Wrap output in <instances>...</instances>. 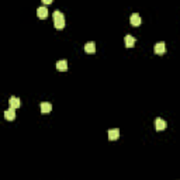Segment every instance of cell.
<instances>
[{"mask_svg": "<svg viewBox=\"0 0 180 180\" xmlns=\"http://www.w3.org/2000/svg\"><path fill=\"white\" fill-rule=\"evenodd\" d=\"M153 51H155V54H158V55H162V54H165L166 52V45L165 42H156L155 46H153Z\"/></svg>", "mask_w": 180, "mask_h": 180, "instance_id": "7a4b0ae2", "label": "cell"}, {"mask_svg": "<svg viewBox=\"0 0 180 180\" xmlns=\"http://www.w3.org/2000/svg\"><path fill=\"white\" fill-rule=\"evenodd\" d=\"M130 21H131V24L134 25V27H138V25H141V17L138 13H134V14H131V17H130Z\"/></svg>", "mask_w": 180, "mask_h": 180, "instance_id": "5b68a950", "label": "cell"}, {"mask_svg": "<svg viewBox=\"0 0 180 180\" xmlns=\"http://www.w3.org/2000/svg\"><path fill=\"white\" fill-rule=\"evenodd\" d=\"M120 137V130L114 128V130H108V139L110 141H116Z\"/></svg>", "mask_w": 180, "mask_h": 180, "instance_id": "52a82bcc", "label": "cell"}, {"mask_svg": "<svg viewBox=\"0 0 180 180\" xmlns=\"http://www.w3.org/2000/svg\"><path fill=\"white\" fill-rule=\"evenodd\" d=\"M155 128L158 131H162V130L166 128V121L163 118H156L155 120Z\"/></svg>", "mask_w": 180, "mask_h": 180, "instance_id": "8992f818", "label": "cell"}, {"mask_svg": "<svg viewBox=\"0 0 180 180\" xmlns=\"http://www.w3.org/2000/svg\"><path fill=\"white\" fill-rule=\"evenodd\" d=\"M55 66H56V69L61 70V72H66V70H68V62L65 61V59H62V61L56 62Z\"/></svg>", "mask_w": 180, "mask_h": 180, "instance_id": "9c48e42d", "label": "cell"}, {"mask_svg": "<svg viewBox=\"0 0 180 180\" xmlns=\"http://www.w3.org/2000/svg\"><path fill=\"white\" fill-rule=\"evenodd\" d=\"M9 106L10 108H19L20 106H21V103H20V99L19 97H14V96H11V97L9 99Z\"/></svg>", "mask_w": 180, "mask_h": 180, "instance_id": "3957f363", "label": "cell"}, {"mask_svg": "<svg viewBox=\"0 0 180 180\" xmlns=\"http://www.w3.org/2000/svg\"><path fill=\"white\" fill-rule=\"evenodd\" d=\"M85 51L87 52V54H94V52H96V44L93 42V41L87 42V44L85 45Z\"/></svg>", "mask_w": 180, "mask_h": 180, "instance_id": "7c38bea8", "label": "cell"}, {"mask_svg": "<svg viewBox=\"0 0 180 180\" xmlns=\"http://www.w3.org/2000/svg\"><path fill=\"white\" fill-rule=\"evenodd\" d=\"M44 2V4H51L52 3V0H42Z\"/></svg>", "mask_w": 180, "mask_h": 180, "instance_id": "4fadbf2b", "label": "cell"}, {"mask_svg": "<svg viewBox=\"0 0 180 180\" xmlns=\"http://www.w3.org/2000/svg\"><path fill=\"white\" fill-rule=\"evenodd\" d=\"M37 15L38 19H46L48 17V9L45 6H41L37 9Z\"/></svg>", "mask_w": 180, "mask_h": 180, "instance_id": "277c9868", "label": "cell"}, {"mask_svg": "<svg viewBox=\"0 0 180 180\" xmlns=\"http://www.w3.org/2000/svg\"><path fill=\"white\" fill-rule=\"evenodd\" d=\"M124 41H125V46H127V48H132V46L135 45V38L132 37V35H125Z\"/></svg>", "mask_w": 180, "mask_h": 180, "instance_id": "8fae6325", "label": "cell"}, {"mask_svg": "<svg viewBox=\"0 0 180 180\" xmlns=\"http://www.w3.org/2000/svg\"><path fill=\"white\" fill-rule=\"evenodd\" d=\"M4 118L7 121H13L15 118V113H14V108H9V110L4 111Z\"/></svg>", "mask_w": 180, "mask_h": 180, "instance_id": "30bf717a", "label": "cell"}, {"mask_svg": "<svg viewBox=\"0 0 180 180\" xmlns=\"http://www.w3.org/2000/svg\"><path fill=\"white\" fill-rule=\"evenodd\" d=\"M52 110V104L51 103H46V101H44V103H41V113L42 114H49Z\"/></svg>", "mask_w": 180, "mask_h": 180, "instance_id": "ba28073f", "label": "cell"}, {"mask_svg": "<svg viewBox=\"0 0 180 180\" xmlns=\"http://www.w3.org/2000/svg\"><path fill=\"white\" fill-rule=\"evenodd\" d=\"M52 17H54V25H55V28L62 30L65 27V15L59 10H55L54 14H52Z\"/></svg>", "mask_w": 180, "mask_h": 180, "instance_id": "6da1fadb", "label": "cell"}]
</instances>
